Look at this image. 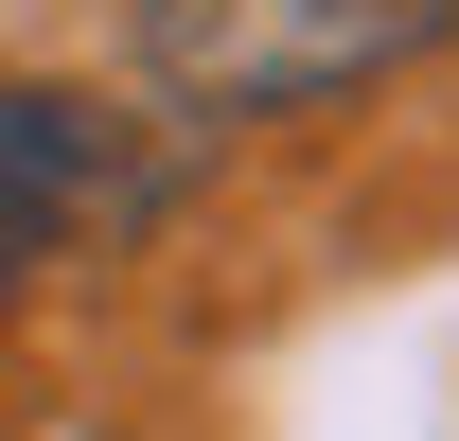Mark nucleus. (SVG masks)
Instances as JSON below:
<instances>
[{"mask_svg":"<svg viewBox=\"0 0 459 441\" xmlns=\"http://www.w3.org/2000/svg\"><path fill=\"white\" fill-rule=\"evenodd\" d=\"M459 36V0H142V71L195 124H283L336 89H389Z\"/></svg>","mask_w":459,"mask_h":441,"instance_id":"obj_1","label":"nucleus"},{"mask_svg":"<svg viewBox=\"0 0 459 441\" xmlns=\"http://www.w3.org/2000/svg\"><path fill=\"white\" fill-rule=\"evenodd\" d=\"M107 212H124V142L71 89H0V318L36 300V265L71 229H107Z\"/></svg>","mask_w":459,"mask_h":441,"instance_id":"obj_2","label":"nucleus"}]
</instances>
